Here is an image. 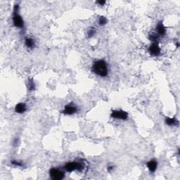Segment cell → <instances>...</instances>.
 <instances>
[{
	"label": "cell",
	"mask_w": 180,
	"mask_h": 180,
	"mask_svg": "<svg viewBox=\"0 0 180 180\" xmlns=\"http://www.w3.org/2000/svg\"><path fill=\"white\" fill-rule=\"evenodd\" d=\"M111 118L117 120H126L128 118V113L126 111L122 110H115L111 112L110 114Z\"/></svg>",
	"instance_id": "cell-5"
},
{
	"label": "cell",
	"mask_w": 180,
	"mask_h": 180,
	"mask_svg": "<svg viewBox=\"0 0 180 180\" xmlns=\"http://www.w3.org/2000/svg\"><path fill=\"white\" fill-rule=\"evenodd\" d=\"M107 22H108L107 18L104 16H101L99 18V19H98V24L101 26L105 25L107 23Z\"/></svg>",
	"instance_id": "cell-16"
},
{
	"label": "cell",
	"mask_w": 180,
	"mask_h": 180,
	"mask_svg": "<svg viewBox=\"0 0 180 180\" xmlns=\"http://www.w3.org/2000/svg\"><path fill=\"white\" fill-rule=\"evenodd\" d=\"M156 33L159 36H164L166 33V28L163 22H159L156 25Z\"/></svg>",
	"instance_id": "cell-8"
},
{
	"label": "cell",
	"mask_w": 180,
	"mask_h": 180,
	"mask_svg": "<svg viewBox=\"0 0 180 180\" xmlns=\"http://www.w3.org/2000/svg\"><path fill=\"white\" fill-rule=\"evenodd\" d=\"M113 169H114V166L113 165H108L107 167V170L108 172H111L113 171Z\"/></svg>",
	"instance_id": "cell-19"
},
{
	"label": "cell",
	"mask_w": 180,
	"mask_h": 180,
	"mask_svg": "<svg viewBox=\"0 0 180 180\" xmlns=\"http://www.w3.org/2000/svg\"><path fill=\"white\" fill-rule=\"evenodd\" d=\"M157 167H158V163L155 160H151L147 163V167L151 172H156Z\"/></svg>",
	"instance_id": "cell-10"
},
{
	"label": "cell",
	"mask_w": 180,
	"mask_h": 180,
	"mask_svg": "<svg viewBox=\"0 0 180 180\" xmlns=\"http://www.w3.org/2000/svg\"><path fill=\"white\" fill-rule=\"evenodd\" d=\"M96 4H98L99 6H104V4H106V1H104V0H98V1H96Z\"/></svg>",
	"instance_id": "cell-18"
},
{
	"label": "cell",
	"mask_w": 180,
	"mask_h": 180,
	"mask_svg": "<svg viewBox=\"0 0 180 180\" xmlns=\"http://www.w3.org/2000/svg\"><path fill=\"white\" fill-rule=\"evenodd\" d=\"M49 175H50L51 179L53 180H61L64 178L65 173L59 169L53 167L49 170Z\"/></svg>",
	"instance_id": "cell-4"
},
{
	"label": "cell",
	"mask_w": 180,
	"mask_h": 180,
	"mask_svg": "<svg viewBox=\"0 0 180 180\" xmlns=\"http://www.w3.org/2000/svg\"><path fill=\"white\" fill-rule=\"evenodd\" d=\"M78 112V107L73 104H69L68 105H66L64 109L63 110V111L61 112V113L64 115H73L74 113H77Z\"/></svg>",
	"instance_id": "cell-7"
},
{
	"label": "cell",
	"mask_w": 180,
	"mask_h": 180,
	"mask_svg": "<svg viewBox=\"0 0 180 180\" xmlns=\"http://www.w3.org/2000/svg\"><path fill=\"white\" fill-rule=\"evenodd\" d=\"M26 110H27V106L24 103H19L15 107V112L17 113H19V114L25 113Z\"/></svg>",
	"instance_id": "cell-9"
},
{
	"label": "cell",
	"mask_w": 180,
	"mask_h": 180,
	"mask_svg": "<svg viewBox=\"0 0 180 180\" xmlns=\"http://www.w3.org/2000/svg\"><path fill=\"white\" fill-rule=\"evenodd\" d=\"M165 123L167 125L172 127V126L178 125L179 124V121L175 117H173V118H166Z\"/></svg>",
	"instance_id": "cell-12"
},
{
	"label": "cell",
	"mask_w": 180,
	"mask_h": 180,
	"mask_svg": "<svg viewBox=\"0 0 180 180\" xmlns=\"http://www.w3.org/2000/svg\"><path fill=\"white\" fill-rule=\"evenodd\" d=\"M25 44L27 48L30 49H33L35 46V39L32 37H26L25 39Z\"/></svg>",
	"instance_id": "cell-11"
},
{
	"label": "cell",
	"mask_w": 180,
	"mask_h": 180,
	"mask_svg": "<svg viewBox=\"0 0 180 180\" xmlns=\"http://www.w3.org/2000/svg\"><path fill=\"white\" fill-rule=\"evenodd\" d=\"M12 19H13V23L15 27H18V28H23L24 21L19 13V5L18 4H16L14 6Z\"/></svg>",
	"instance_id": "cell-2"
},
{
	"label": "cell",
	"mask_w": 180,
	"mask_h": 180,
	"mask_svg": "<svg viewBox=\"0 0 180 180\" xmlns=\"http://www.w3.org/2000/svg\"><path fill=\"white\" fill-rule=\"evenodd\" d=\"M84 167V165L81 162H76V161H73V162L67 163L64 166V168L67 172H71L75 171V170H82Z\"/></svg>",
	"instance_id": "cell-3"
},
{
	"label": "cell",
	"mask_w": 180,
	"mask_h": 180,
	"mask_svg": "<svg viewBox=\"0 0 180 180\" xmlns=\"http://www.w3.org/2000/svg\"><path fill=\"white\" fill-rule=\"evenodd\" d=\"M27 88H28L29 91L32 92L35 90V82L33 79H29L28 82H27Z\"/></svg>",
	"instance_id": "cell-14"
},
{
	"label": "cell",
	"mask_w": 180,
	"mask_h": 180,
	"mask_svg": "<svg viewBox=\"0 0 180 180\" xmlns=\"http://www.w3.org/2000/svg\"><path fill=\"white\" fill-rule=\"evenodd\" d=\"M92 72L102 78H106L108 74V65L104 60L100 59L94 62L92 67Z\"/></svg>",
	"instance_id": "cell-1"
},
{
	"label": "cell",
	"mask_w": 180,
	"mask_h": 180,
	"mask_svg": "<svg viewBox=\"0 0 180 180\" xmlns=\"http://www.w3.org/2000/svg\"><path fill=\"white\" fill-rule=\"evenodd\" d=\"M11 163L13 165L17 166V167H23V163L22 162H19V161H16V160H13V161H11Z\"/></svg>",
	"instance_id": "cell-17"
},
{
	"label": "cell",
	"mask_w": 180,
	"mask_h": 180,
	"mask_svg": "<svg viewBox=\"0 0 180 180\" xmlns=\"http://www.w3.org/2000/svg\"><path fill=\"white\" fill-rule=\"evenodd\" d=\"M18 139H14V141H13V145L14 146V147H16L17 146V144H18Z\"/></svg>",
	"instance_id": "cell-20"
},
{
	"label": "cell",
	"mask_w": 180,
	"mask_h": 180,
	"mask_svg": "<svg viewBox=\"0 0 180 180\" xmlns=\"http://www.w3.org/2000/svg\"><path fill=\"white\" fill-rule=\"evenodd\" d=\"M149 39H150V40L153 41V42H157L158 39H159V35H158L156 33H152L149 34Z\"/></svg>",
	"instance_id": "cell-13"
},
{
	"label": "cell",
	"mask_w": 180,
	"mask_h": 180,
	"mask_svg": "<svg viewBox=\"0 0 180 180\" xmlns=\"http://www.w3.org/2000/svg\"><path fill=\"white\" fill-rule=\"evenodd\" d=\"M95 34H96V30H95L94 27H90V29H89L88 31H87V36H88V37L89 38L92 37L94 36Z\"/></svg>",
	"instance_id": "cell-15"
},
{
	"label": "cell",
	"mask_w": 180,
	"mask_h": 180,
	"mask_svg": "<svg viewBox=\"0 0 180 180\" xmlns=\"http://www.w3.org/2000/svg\"><path fill=\"white\" fill-rule=\"evenodd\" d=\"M148 51H149V54L153 56H160L161 52V48H160L158 42L152 43V44L150 45V47H149Z\"/></svg>",
	"instance_id": "cell-6"
}]
</instances>
